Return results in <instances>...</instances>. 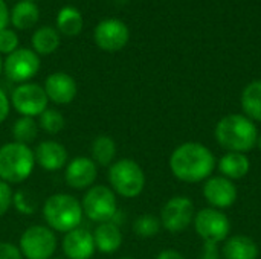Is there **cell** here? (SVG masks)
<instances>
[{"mask_svg": "<svg viewBox=\"0 0 261 259\" xmlns=\"http://www.w3.org/2000/svg\"><path fill=\"white\" fill-rule=\"evenodd\" d=\"M216 168L213 151L197 142L179 145L170 156V169L173 176L185 183H200L211 177Z\"/></svg>", "mask_w": 261, "mask_h": 259, "instance_id": "1", "label": "cell"}, {"mask_svg": "<svg viewBox=\"0 0 261 259\" xmlns=\"http://www.w3.org/2000/svg\"><path fill=\"white\" fill-rule=\"evenodd\" d=\"M214 136L217 143L226 151L246 154L257 147L258 130L248 116L228 114L217 122Z\"/></svg>", "mask_w": 261, "mask_h": 259, "instance_id": "2", "label": "cell"}, {"mask_svg": "<svg viewBox=\"0 0 261 259\" xmlns=\"http://www.w3.org/2000/svg\"><path fill=\"white\" fill-rule=\"evenodd\" d=\"M43 218L54 232L67 234L81 226L84 212L81 202L70 194H54L46 198L43 208Z\"/></svg>", "mask_w": 261, "mask_h": 259, "instance_id": "3", "label": "cell"}, {"mask_svg": "<svg viewBox=\"0 0 261 259\" xmlns=\"http://www.w3.org/2000/svg\"><path fill=\"white\" fill-rule=\"evenodd\" d=\"M35 154L29 145L8 142L0 147V180L8 185L26 182L35 168Z\"/></svg>", "mask_w": 261, "mask_h": 259, "instance_id": "4", "label": "cell"}, {"mask_svg": "<svg viewBox=\"0 0 261 259\" xmlns=\"http://www.w3.org/2000/svg\"><path fill=\"white\" fill-rule=\"evenodd\" d=\"M107 177L112 191L124 198H135L141 195L145 188L144 169L133 159L115 160L109 168Z\"/></svg>", "mask_w": 261, "mask_h": 259, "instance_id": "5", "label": "cell"}, {"mask_svg": "<svg viewBox=\"0 0 261 259\" xmlns=\"http://www.w3.org/2000/svg\"><path fill=\"white\" fill-rule=\"evenodd\" d=\"M84 215L98 224L112 221L118 214L116 194L106 185H93L81 200Z\"/></svg>", "mask_w": 261, "mask_h": 259, "instance_id": "6", "label": "cell"}, {"mask_svg": "<svg viewBox=\"0 0 261 259\" xmlns=\"http://www.w3.org/2000/svg\"><path fill=\"white\" fill-rule=\"evenodd\" d=\"M58 246L55 232L41 224L29 226L20 237L18 249L26 259H50Z\"/></svg>", "mask_w": 261, "mask_h": 259, "instance_id": "7", "label": "cell"}, {"mask_svg": "<svg viewBox=\"0 0 261 259\" xmlns=\"http://www.w3.org/2000/svg\"><path fill=\"white\" fill-rule=\"evenodd\" d=\"M193 224L196 234L203 240V243H225L231 231L229 218L222 211L214 208H206L196 212Z\"/></svg>", "mask_w": 261, "mask_h": 259, "instance_id": "8", "label": "cell"}, {"mask_svg": "<svg viewBox=\"0 0 261 259\" xmlns=\"http://www.w3.org/2000/svg\"><path fill=\"white\" fill-rule=\"evenodd\" d=\"M194 203L185 197H171L161 211V224L170 234H180L187 231L194 221Z\"/></svg>", "mask_w": 261, "mask_h": 259, "instance_id": "9", "label": "cell"}, {"mask_svg": "<svg viewBox=\"0 0 261 259\" xmlns=\"http://www.w3.org/2000/svg\"><path fill=\"white\" fill-rule=\"evenodd\" d=\"M11 104L15 111L26 118L40 116L49 104L44 89L35 82L18 84L11 96Z\"/></svg>", "mask_w": 261, "mask_h": 259, "instance_id": "10", "label": "cell"}, {"mask_svg": "<svg viewBox=\"0 0 261 259\" xmlns=\"http://www.w3.org/2000/svg\"><path fill=\"white\" fill-rule=\"evenodd\" d=\"M40 70V56L32 49H17L6 55L3 72L12 82L24 84L32 79Z\"/></svg>", "mask_w": 261, "mask_h": 259, "instance_id": "11", "label": "cell"}, {"mask_svg": "<svg viewBox=\"0 0 261 259\" xmlns=\"http://www.w3.org/2000/svg\"><path fill=\"white\" fill-rule=\"evenodd\" d=\"M128 38L130 31L119 18H104L93 31V40L96 46L106 52L121 50L128 43Z\"/></svg>", "mask_w": 261, "mask_h": 259, "instance_id": "12", "label": "cell"}, {"mask_svg": "<svg viewBox=\"0 0 261 259\" xmlns=\"http://www.w3.org/2000/svg\"><path fill=\"white\" fill-rule=\"evenodd\" d=\"M98 177V165L86 156H78L67 162L64 180L72 189H89L95 185Z\"/></svg>", "mask_w": 261, "mask_h": 259, "instance_id": "13", "label": "cell"}, {"mask_svg": "<svg viewBox=\"0 0 261 259\" xmlns=\"http://www.w3.org/2000/svg\"><path fill=\"white\" fill-rule=\"evenodd\" d=\"M237 186L232 180L217 176L206 179L203 185V197L214 209H226L231 208L237 202Z\"/></svg>", "mask_w": 261, "mask_h": 259, "instance_id": "14", "label": "cell"}, {"mask_svg": "<svg viewBox=\"0 0 261 259\" xmlns=\"http://www.w3.org/2000/svg\"><path fill=\"white\" fill-rule=\"evenodd\" d=\"M43 89L47 95V99L57 105L70 104L78 92L75 79L64 72H55L49 75L44 81Z\"/></svg>", "mask_w": 261, "mask_h": 259, "instance_id": "15", "label": "cell"}, {"mask_svg": "<svg viewBox=\"0 0 261 259\" xmlns=\"http://www.w3.org/2000/svg\"><path fill=\"white\" fill-rule=\"evenodd\" d=\"M61 247L67 259H90L96 252L93 234L83 227L64 234Z\"/></svg>", "mask_w": 261, "mask_h": 259, "instance_id": "16", "label": "cell"}, {"mask_svg": "<svg viewBox=\"0 0 261 259\" xmlns=\"http://www.w3.org/2000/svg\"><path fill=\"white\" fill-rule=\"evenodd\" d=\"M35 163L44 171H60L67 165L69 153L66 147L57 140H43L37 145L35 151Z\"/></svg>", "mask_w": 261, "mask_h": 259, "instance_id": "17", "label": "cell"}, {"mask_svg": "<svg viewBox=\"0 0 261 259\" xmlns=\"http://www.w3.org/2000/svg\"><path fill=\"white\" fill-rule=\"evenodd\" d=\"M92 234H93V241H95L96 250H99L101 253H106V255L118 252L124 241L121 227L118 224H115L113 221L98 224Z\"/></svg>", "mask_w": 261, "mask_h": 259, "instance_id": "18", "label": "cell"}, {"mask_svg": "<svg viewBox=\"0 0 261 259\" xmlns=\"http://www.w3.org/2000/svg\"><path fill=\"white\" fill-rule=\"evenodd\" d=\"M225 259H257L260 255L257 243L246 235L229 237L222 249Z\"/></svg>", "mask_w": 261, "mask_h": 259, "instance_id": "19", "label": "cell"}, {"mask_svg": "<svg viewBox=\"0 0 261 259\" xmlns=\"http://www.w3.org/2000/svg\"><path fill=\"white\" fill-rule=\"evenodd\" d=\"M251 169V162L246 154L243 153H232L228 151L219 160V171L223 177L229 180H240L248 176Z\"/></svg>", "mask_w": 261, "mask_h": 259, "instance_id": "20", "label": "cell"}, {"mask_svg": "<svg viewBox=\"0 0 261 259\" xmlns=\"http://www.w3.org/2000/svg\"><path fill=\"white\" fill-rule=\"evenodd\" d=\"M32 50L37 55H50L60 46V32L50 26L38 27L31 38Z\"/></svg>", "mask_w": 261, "mask_h": 259, "instance_id": "21", "label": "cell"}, {"mask_svg": "<svg viewBox=\"0 0 261 259\" xmlns=\"http://www.w3.org/2000/svg\"><path fill=\"white\" fill-rule=\"evenodd\" d=\"M242 108L252 122H261V81L249 82L242 93Z\"/></svg>", "mask_w": 261, "mask_h": 259, "instance_id": "22", "label": "cell"}, {"mask_svg": "<svg viewBox=\"0 0 261 259\" xmlns=\"http://www.w3.org/2000/svg\"><path fill=\"white\" fill-rule=\"evenodd\" d=\"M90 153H92L90 159L98 166H110L116 157V143L110 136L101 134L93 139Z\"/></svg>", "mask_w": 261, "mask_h": 259, "instance_id": "23", "label": "cell"}, {"mask_svg": "<svg viewBox=\"0 0 261 259\" xmlns=\"http://www.w3.org/2000/svg\"><path fill=\"white\" fill-rule=\"evenodd\" d=\"M84 21L81 12L73 6H64L57 15V31L66 37H75L83 31Z\"/></svg>", "mask_w": 261, "mask_h": 259, "instance_id": "24", "label": "cell"}, {"mask_svg": "<svg viewBox=\"0 0 261 259\" xmlns=\"http://www.w3.org/2000/svg\"><path fill=\"white\" fill-rule=\"evenodd\" d=\"M40 18V11L34 2H18L12 12H9V21L17 29H29L32 27Z\"/></svg>", "mask_w": 261, "mask_h": 259, "instance_id": "25", "label": "cell"}, {"mask_svg": "<svg viewBox=\"0 0 261 259\" xmlns=\"http://www.w3.org/2000/svg\"><path fill=\"white\" fill-rule=\"evenodd\" d=\"M38 124L34 118H26L21 116L18 118L14 125H12V137L14 142L18 143H24L29 145L31 142H34L38 136Z\"/></svg>", "mask_w": 261, "mask_h": 259, "instance_id": "26", "label": "cell"}, {"mask_svg": "<svg viewBox=\"0 0 261 259\" xmlns=\"http://www.w3.org/2000/svg\"><path fill=\"white\" fill-rule=\"evenodd\" d=\"M38 127L47 134H58L64 128V116L57 108H46L38 116Z\"/></svg>", "mask_w": 261, "mask_h": 259, "instance_id": "27", "label": "cell"}, {"mask_svg": "<svg viewBox=\"0 0 261 259\" xmlns=\"http://www.w3.org/2000/svg\"><path fill=\"white\" fill-rule=\"evenodd\" d=\"M161 227H162V224H161L159 217L151 215V214L141 215L133 223V231L141 238H153V237H156L159 234Z\"/></svg>", "mask_w": 261, "mask_h": 259, "instance_id": "28", "label": "cell"}, {"mask_svg": "<svg viewBox=\"0 0 261 259\" xmlns=\"http://www.w3.org/2000/svg\"><path fill=\"white\" fill-rule=\"evenodd\" d=\"M12 205H14L15 211L20 212V214H23V215H32L37 211V202L24 189H20V191L14 192Z\"/></svg>", "mask_w": 261, "mask_h": 259, "instance_id": "29", "label": "cell"}, {"mask_svg": "<svg viewBox=\"0 0 261 259\" xmlns=\"http://www.w3.org/2000/svg\"><path fill=\"white\" fill-rule=\"evenodd\" d=\"M18 49V37L12 29H2L0 31V55H9Z\"/></svg>", "mask_w": 261, "mask_h": 259, "instance_id": "30", "label": "cell"}, {"mask_svg": "<svg viewBox=\"0 0 261 259\" xmlns=\"http://www.w3.org/2000/svg\"><path fill=\"white\" fill-rule=\"evenodd\" d=\"M12 189L11 185L0 180V217H3L12 206Z\"/></svg>", "mask_w": 261, "mask_h": 259, "instance_id": "31", "label": "cell"}, {"mask_svg": "<svg viewBox=\"0 0 261 259\" xmlns=\"http://www.w3.org/2000/svg\"><path fill=\"white\" fill-rule=\"evenodd\" d=\"M0 259H23L18 246L12 243H0Z\"/></svg>", "mask_w": 261, "mask_h": 259, "instance_id": "32", "label": "cell"}, {"mask_svg": "<svg viewBox=\"0 0 261 259\" xmlns=\"http://www.w3.org/2000/svg\"><path fill=\"white\" fill-rule=\"evenodd\" d=\"M200 259H222V252L219 250V244L210 243V241L203 243Z\"/></svg>", "mask_w": 261, "mask_h": 259, "instance_id": "33", "label": "cell"}, {"mask_svg": "<svg viewBox=\"0 0 261 259\" xmlns=\"http://www.w3.org/2000/svg\"><path fill=\"white\" fill-rule=\"evenodd\" d=\"M9 110H11V99L0 89V124L6 121V118L9 116Z\"/></svg>", "mask_w": 261, "mask_h": 259, "instance_id": "34", "label": "cell"}, {"mask_svg": "<svg viewBox=\"0 0 261 259\" xmlns=\"http://www.w3.org/2000/svg\"><path fill=\"white\" fill-rule=\"evenodd\" d=\"M9 23V9L5 0H0V31L5 29Z\"/></svg>", "mask_w": 261, "mask_h": 259, "instance_id": "35", "label": "cell"}, {"mask_svg": "<svg viewBox=\"0 0 261 259\" xmlns=\"http://www.w3.org/2000/svg\"><path fill=\"white\" fill-rule=\"evenodd\" d=\"M156 259H185V256L180 253V252H177V250H171V249H168V250H162Z\"/></svg>", "mask_w": 261, "mask_h": 259, "instance_id": "36", "label": "cell"}, {"mask_svg": "<svg viewBox=\"0 0 261 259\" xmlns=\"http://www.w3.org/2000/svg\"><path fill=\"white\" fill-rule=\"evenodd\" d=\"M257 147L260 148V151H261V134H258V139H257Z\"/></svg>", "mask_w": 261, "mask_h": 259, "instance_id": "37", "label": "cell"}, {"mask_svg": "<svg viewBox=\"0 0 261 259\" xmlns=\"http://www.w3.org/2000/svg\"><path fill=\"white\" fill-rule=\"evenodd\" d=\"M2 70H3V61H2V56H0V73H2Z\"/></svg>", "mask_w": 261, "mask_h": 259, "instance_id": "38", "label": "cell"}, {"mask_svg": "<svg viewBox=\"0 0 261 259\" xmlns=\"http://www.w3.org/2000/svg\"><path fill=\"white\" fill-rule=\"evenodd\" d=\"M21 2H35V0H21Z\"/></svg>", "mask_w": 261, "mask_h": 259, "instance_id": "39", "label": "cell"}, {"mask_svg": "<svg viewBox=\"0 0 261 259\" xmlns=\"http://www.w3.org/2000/svg\"><path fill=\"white\" fill-rule=\"evenodd\" d=\"M119 259H135V258H119Z\"/></svg>", "mask_w": 261, "mask_h": 259, "instance_id": "40", "label": "cell"}, {"mask_svg": "<svg viewBox=\"0 0 261 259\" xmlns=\"http://www.w3.org/2000/svg\"><path fill=\"white\" fill-rule=\"evenodd\" d=\"M54 259H67V258H54Z\"/></svg>", "mask_w": 261, "mask_h": 259, "instance_id": "41", "label": "cell"}]
</instances>
